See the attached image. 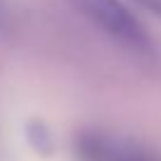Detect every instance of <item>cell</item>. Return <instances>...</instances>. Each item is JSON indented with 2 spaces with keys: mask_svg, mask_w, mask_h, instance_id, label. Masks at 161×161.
<instances>
[{
  "mask_svg": "<svg viewBox=\"0 0 161 161\" xmlns=\"http://www.w3.org/2000/svg\"><path fill=\"white\" fill-rule=\"evenodd\" d=\"M71 5L130 52L149 55L154 50L152 36L121 0H71Z\"/></svg>",
  "mask_w": 161,
  "mask_h": 161,
  "instance_id": "6da1fadb",
  "label": "cell"
},
{
  "mask_svg": "<svg viewBox=\"0 0 161 161\" xmlns=\"http://www.w3.org/2000/svg\"><path fill=\"white\" fill-rule=\"evenodd\" d=\"M26 140H29V145L43 156H50L52 152H55V140H52L47 126L40 119H33L29 126H26Z\"/></svg>",
  "mask_w": 161,
  "mask_h": 161,
  "instance_id": "7a4b0ae2",
  "label": "cell"
},
{
  "mask_svg": "<svg viewBox=\"0 0 161 161\" xmlns=\"http://www.w3.org/2000/svg\"><path fill=\"white\" fill-rule=\"evenodd\" d=\"M137 5H142L145 10H149L152 14H156L161 19V0H135Z\"/></svg>",
  "mask_w": 161,
  "mask_h": 161,
  "instance_id": "3957f363",
  "label": "cell"
},
{
  "mask_svg": "<svg viewBox=\"0 0 161 161\" xmlns=\"http://www.w3.org/2000/svg\"><path fill=\"white\" fill-rule=\"evenodd\" d=\"M121 161H137V159H121Z\"/></svg>",
  "mask_w": 161,
  "mask_h": 161,
  "instance_id": "277c9868",
  "label": "cell"
},
{
  "mask_svg": "<svg viewBox=\"0 0 161 161\" xmlns=\"http://www.w3.org/2000/svg\"><path fill=\"white\" fill-rule=\"evenodd\" d=\"M0 21H3V10H0Z\"/></svg>",
  "mask_w": 161,
  "mask_h": 161,
  "instance_id": "5b68a950",
  "label": "cell"
}]
</instances>
